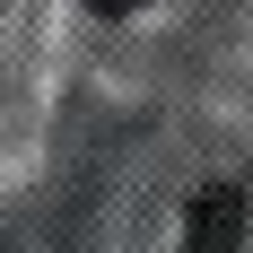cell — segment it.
<instances>
[{"label": "cell", "instance_id": "cell-1", "mask_svg": "<svg viewBox=\"0 0 253 253\" xmlns=\"http://www.w3.org/2000/svg\"><path fill=\"white\" fill-rule=\"evenodd\" d=\"M183 253H245V192H236V183H210V192H192Z\"/></svg>", "mask_w": 253, "mask_h": 253}, {"label": "cell", "instance_id": "cell-2", "mask_svg": "<svg viewBox=\"0 0 253 253\" xmlns=\"http://www.w3.org/2000/svg\"><path fill=\"white\" fill-rule=\"evenodd\" d=\"M87 9H105V18H131V9H149V0H87Z\"/></svg>", "mask_w": 253, "mask_h": 253}]
</instances>
